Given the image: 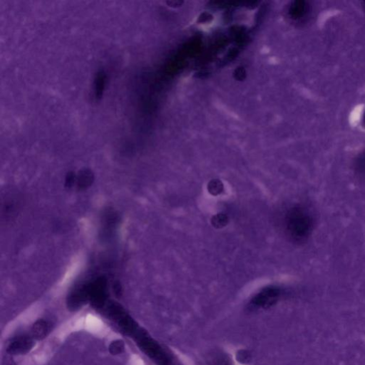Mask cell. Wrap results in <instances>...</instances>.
I'll return each mask as SVG.
<instances>
[{
	"mask_svg": "<svg viewBox=\"0 0 365 365\" xmlns=\"http://www.w3.org/2000/svg\"><path fill=\"white\" fill-rule=\"evenodd\" d=\"M51 330V325L47 321L41 320L37 321L32 325L31 329V336L35 340H43L45 338Z\"/></svg>",
	"mask_w": 365,
	"mask_h": 365,
	"instance_id": "8992f818",
	"label": "cell"
},
{
	"mask_svg": "<svg viewBox=\"0 0 365 365\" xmlns=\"http://www.w3.org/2000/svg\"><path fill=\"white\" fill-rule=\"evenodd\" d=\"M228 222V219L227 216L223 214V213L216 214V216H213L212 220H211L212 225L216 228H222L225 227L227 225Z\"/></svg>",
	"mask_w": 365,
	"mask_h": 365,
	"instance_id": "ba28073f",
	"label": "cell"
},
{
	"mask_svg": "<svg viewBox=\"0 0 365 365\" xmlns=\"http://www.w3.org/2000/svg\"><path fill=\"white\" fill-rule=\"evenodd\" d=\"M314 222L313 213L303 206L292 208L285 217L287 233L297 242H303L308 239L313 231Z\"/></svg>",
	"mask_w": 365,
	"mask_h": 365,
	"instance_id": "6da1fadb",
	"label": "cell"
},
{
	"mask_svg": "<svg viewBox=\"0 0 365 365\" xmlns=\"http://www.w3.org/2000/svg\"><path fill=\"white\" fill-rule=\"evenodd\" d=\"M280 288L278 287L274 286L266 287L253 297L250 304L257 308L266 309L271 308L277 303L280 298Z\"/></svg>",
	"mask_w": 365,
	"mask_h": 365,
	"instance_id": "277c9868",
	"label": "cell"
},
{
	"mask_svg": "<svg viewBox=\"0 0 365 365\" xmlns=\"http://www.w3.org/2000/svg\"><path fill=\"white\" fill-rule=\"evenodd\" d=\"M132 337L138 348L156 365H174L163 347L142 327H138Z\"/></svg>",
	"mask_w": 365,
	"mask_h": 365,
	"instance_id": "7a4b0ae2",
	"label": "cell"
},
{
	"mask_svg": "<svg viewBox=\"0 0 365 365\" xmlns=\"http://www.w3.org/2000/svg\"><path fill=\"white\" fill-rule=\"evenodd\" d=\"M108 319L114 323L124 335L132 337L134 332L139 327L138 323L119 306L111 305L104 312Z\"/></svg>",
	"mask_w": 365,
	"mask_h": 365,
	"instance_id": "3957f363",
	"label": "cell"
},
{
	"mask_svg": "<svg viewBox=\"0 0 365 365\" xmlns=\"http://www.w3.org/2000/svg\"><path fill=\"white\" fill-rule=\"evenodd\" d=\"M104 74H103V72L98 74L97 79L96 80V91H95L96 98L99 97L100 95H101V91L103 90V85H104Z\"/></svg>",
	"mask_w": 365,
	"mask_h": 365,
	"instance_id": "30bf717a",
	"label": "cell"
},
{
	"mask_svg": "<svg viewBox=\"0 0 365 365\" xmlns=\"http://www.w3.org/2000/svg\"><path fill=\"white\" fill-rule=\"evenodd\" d=\"M34 340L31 335H22L14 337L7 347V353L10 355H25L33 348Z\"/></svg>",
	"mask_w": 365,
	"mask_h": 365,
	"instance_id": "5b68a950",
	"label": "cell"
},
{
	"mask_svg": "<svg viewBox=\"0 0 365 365\" xmlns=\"http://www.w3.org/2000/svg\"><path fill=\"white\" fill-rule=\"evenodd\" d=\"M208 190L213 195L221 194L224 190V184L218 179H213L208 184Z\"/></svg>",
	"mask_w": 365,
	"mask_h": 365,
	"instance_id": "52a82bcc",
	"label": "cell"
},
{
	"mask_svg": "<svg viewBox=\"0 0 365 365\" xmlns=\"http://www.w3.org/2000/svg\"><path fill=\"white\" fill-rule=\"evenodd\" d=\"M124 350V344L122 341L116 340L110 345V353L112 355H119V354L122 353Z\"/></svg>",
	"mask_w": 365,
	"mask_h": 365,
	"instance_id": "9c48e42d",
	"label": "cell"
}]
</instances>
